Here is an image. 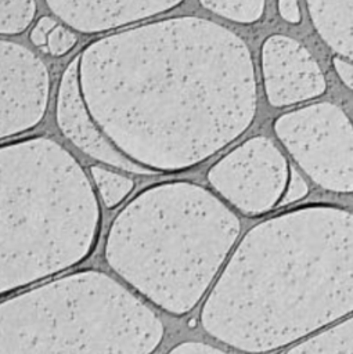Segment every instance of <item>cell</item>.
Masks as SVG:
<instances>
[{
	"instance_id": "1",
	"label": "cell",
	"mask_w": 353,
	"mask_h": 354,
	"mask_svg": "<svg viewBox=\"0 0 353 354\" xmlns=\"http://www.w3.org/2000/svg\"><path fill=\"white\" fill-rule=\"evenodd\" d=\"M79 83L108 140L154 173L206 160L239 137L256 112L246 44L195 17L159 19L90 43L79 57Z\"/></svg>"
},
{
	"instance_id": "2",
	"label": "cell",
	"mask_w": 353,
	"mask_h": 354,
	"mask_svg": "<svg viewBox=\"0 0 353 354\" xmlns=\"http://www.w3.org/2000/svg\"><path fill=\"white\" fill-rule=\"evenodd\" d=\"M353 313V213L309 206L251 228L210 289L202 328L245 353L281 348Z\"/></svg>"
},
{
	"instance_id": "3",
	"label": "cell",
	"mask_w": 353,
	"mask_h": 354,
	"mask_svg": "<svg viewBox=\"0 0 353 354\" xmlns=\"http://www.w3.org/2000/svg\"><path fill=\"white\" fill-rule=\"evenodd\" d=\"M239 220L212 192L187 181L155 184L112 220L108 266L172 315L198 306L239 235Z\"/></svg>"
},
{
	"instance_id": "4",
	"label": "cell",
	"mask_w": 353,
	"mask_h": 354,
	"mask_svg": "<svg viewBox=\"0 0 353 354\" xmlns=\"http://www.w3.org/2000/svg\"><path fill=\"white\" fill-rule=\"evenodd\" d=\"M100 227L90 177L60 142L0 145V296L82 263Z\"/></svg>"
},
{
	"instance_id": "5",
	"label": "cell",
	"mask_w": 353,
	"mask_h": 354,
	"mask_svg": "<svg viewBox=\"0 0 353 354\" xmlns=\"http://www.w3.org/2000/svg\"><path fill=\"white\" fill-rule=\"evenodd\" d=\"M161 318L98 270H80L0 301V354H152Z\"/></svg>"
},
{
	"instance_id": "6",
	"label": "cell",
	"mask_w": 353,
	"mask_h": 354,
	"mask_svg": "<svg viewBox=\"0 0 353 354\" xmlns=\"http://www.w3.org/2000/svg\"><path fill=\"white\" fill-rule=\"evenodd\" d=\"M274 130L310 178L325 189L353 192V124L331 104H313L277 119Z\"/></svg>"
},
{
	"instance_id": "7",
	"label": "cell",
	"mask_w": 353,
	"mask_h": 354,
	"mask_svg": "<svg viewBox=\"0 0 353 354\" xmlns=\"http://www.w3.org/2000/svg\"><path fill=\"white\" fill-rule=\"evenodd\" d=\"M208 181L242 213L260 214L284 195L288 163L269 138L253 137L215 163Z\"/></svg>"
},
{
	"instance_id": "8",
	"label": "cell",
	"mask_w": 353,
	"mask_h": 354,
	"mask_svg": "<svg viewBox=\"0 0 353 354\" xmlns=\"http://www.w3.org/2000/svg\"><path fill=\"white\" fill-rule=\"evenodd\" d=\"M48 94L46 64L22 44L0 40V140L39 124L47 111Z\"/></svg>"
},
{
	"instance_id": "9",
	"label": "cell",
	"mask_w": 353,
	"mask_h": 354,
	"mask_svg": "<svg viewBox=\"0 0 353 354\" xmlns=\"http://www.w3.org/2000/svg\"><path fill=\"white\" fill-rule=\"evenodd\" d=\"M55 118L62 134L90 158L133 174H155L132 162L102 133L83 100L79 83V57L65 68L57 91Z\"/></svg>"
},
{
	"instance_id": "10",
	"label": "cell",
	"mask_w": 353,
	"mask_h": 354,
	"mask_svg": "<svg viewBox=\"0 0 353 354\" xmlns=\"http://www.w3.org/2000/svg\"><path fill=\"white\" fill-rule=\"evenodd\" d=\"M267 100L274 106L291 105L324 93L325 79L311 54L296 40L270 36L262 50Z\"/></svg>"
},
{
	"instance_id": "11",
	"label": "cell",
	"mask_w": 353,
	"mask_h": 354,
	"mask_svg": "<svg viewBox=\"0 0 353 354\" xmlns=\"http://www.w3.org/2000/svg\"><path fill=\"white\" fill-rule=\"evenodd\" d=\"M183 0H46L48 8L82 33H101L163 14Z\"/></svg>"
},
{
	"instance_id": "12",
	"label": "cell",
	"mask_w": 353,
	"mask_h": 354,
	"mask_svg": "<svg viewBox=\"0 0 353 354\" xmlns=\"http://www.w3.org/2000/svg\"><path fill=\"white\" fill-rule=\"evenodd\" d=\"M313 25L338 54L353 61V0H306Z\"/></svg>"
},
{
	"instance_id": "13",
	"label": "cell",
	"mask_w": 353,
	"mask_h": 354,
	"mask_svg": "<svg viewBox=\"0 0 353 354\" xmlns=\"http://www.w3.org/2000/svg\"><path fill=\"white\" fill-rule=\"evenodd\" d=\"M285 354H353V317L305 340Z\"/></svg>"
},
{
	"instance_id": "14",
	"label": "cell",
	"mask_w": 353,
	"mask_h": 354,
	"mask_svg": "<svg viewBox=\"0 0 353 354\" xmlns=\"http://www.w3.org/2000/svg\"><path fill=\"white\" fill-rule=\"evenodd\" d=\"M90 176L105 207L114 209L120 205L133 191L134 181L126 176L104 166H90Z\"/></svg>"
},
{
	"instance_id": "15",
	"label": "cell",
	"mask_w": 353,
	"mask_h": 354,
	"mask_svg": "<svg viewBox=\"0 0 353 354\" xmlns=\"http://www.w3.org/2000/svg\"><path fill=\"white\" fill-rule=\"evenodd\" d=\"M35 15V0H0V35L22 33Z\"/></svg>"
},
{
	"instance_id": "16",
	"label": "cell",
	"mask_w": 353,
	"mask_h": 354,
	"mask_svg": "<svg viewBox=\"0 0 353 354\" xmlns=\"http://www.w3.org/2000/svg\"><path fill=\"white\" fill-rule=\"evenodd\" d=\"M201 4L227 19L251 24L257 21L264 8V0H199Z\"/></svg>"
},
{
	"instance_id": "17",
	"label": "cell",
	"mask_w": 353,
	"mask_h": 354,
	"mask_svg": "<svg viewBox=\"0 0 353 354\" xmlns=\"http://www.w3.org/2000/svg\"><path fill=\"white\" fill-rule=\"evenodd\" d=\"M78 43V36L72 29L64 25H55L47 36L46 47L43 48L46 53L54 57H62L68 54Z\"/></svg>"
},
{
	"instance_id": "18",
	"label": "cell",
	"mask_w": 353,
	"mask_h": 354,
	"mask_svg": "<svg viewBox=\"0 0 353 354\" xmlns=\"http://www.w3.org/2000/svg\"><path fill=\"white\" fill-rule=\"evenodd\" d=\"M307 194V184L302 178V176L292 167L291 169V177H289V184L288 189L284 192V196L280 201V205H288L292 202H296L302 199Z\"/></svg>"
},
{
	"instance_id": "19",
	"label": "cell",
	"mask_w": 353,
	"mask_h": 354,
	"mask_svg": "<svg viewBox=\"0 0 353 354\" xmlns=\"http://www.w3.org/2000/svg\"><path fill=\"white\" fill-rule=\"evenodd\" d=\"M57 25L55 19H53L51 17H42L35 26L30 30L29 39L33 43V46L39 47V48H44L46 47V41H47V36L51 32V29Z\"/></svg>"
},
{
	"instance_id": "20",
	"label": "cell",
	"mask_w": 353,
	"mask_h": 354,
	"mask_svg": "<svg viewBox=\"0 0 353 354\" xmlns=\"http://www.w3.org/2000/svg\"><path fill=\"white\" fill-rule=\"evenodd\" d=\"M168 354H227L213 346L201 342H183L169 350Z\"/></svg>"
},
{
	"instance_id": "21",
	"label": "cell",
	"mask_w": 353,
	"mask_h": 354,
	"mask_svg": "<svg viewBox=\"0 0 353 354\" xmlns=\"http://www.w3.org/2000/svg\"><path fill=\"white\" fill-rule=\"evenodd\" d=\"M278 8L281 17L292 24H298L300 21V12L296 0H278Z\"/></svg>"
},
{
	"instance_id": "22",
	"label": "cell",
	"mask_w": 353,
	"mask_h": 354,
	"mask_svg": "<svg viewBox=\"0 0 353 354\" xmlns=\"http://www.w3.org/2000/svg\"><path fill=\"white\" fill-rule=\"evenodd\" d=\"M334 66L339 75V77L343 80V83L353 88V65L341 59V58H335L334 59Z\"/></svg>"
}]
</instances>
